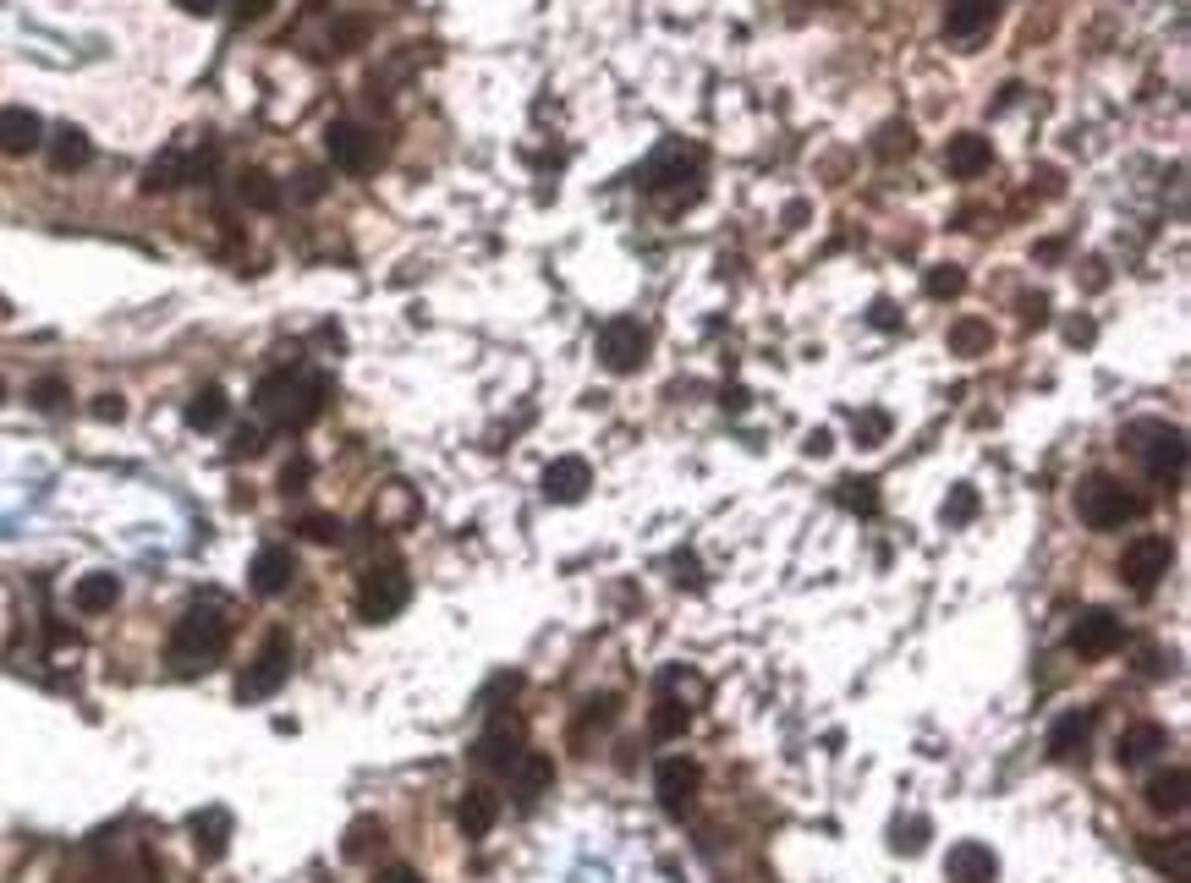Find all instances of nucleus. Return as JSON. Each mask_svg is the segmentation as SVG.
<instances>
[{"label":"nucleus","instance_id":"nucleus-1","mask_svg":"<svg viewBox=\"0 0 1191 883\" xmlns=\"http://www.w3.org/2000/svg\"><path fill=\"white\" fill-rule=\"evenodd\" d=\"M253 406L264 411V417H275L280 428H308L324 406H329V379L324 373H297V368H280V373H269L258 390H253Z\"/></svg>","mask_w":1191,"mask_h":883},{"label":"nucleus","instance_id":"nucleus-2","mask_svg":"<svg viewBox=\"0 0 1191 883\" xmlns=\"http://www.w3.org/2000/svg\"><path fill=\"white\" fill-rule=\"evenodd\" d=\"M226 642H231V620H226V609H215V604H193V609L171 626L165 659H171L176 670H209V664L226 653Z\"/></svg>","mask_w":1191,"mask_h":883},{"label":"nucleus","instance_id":"nucleus-3","mask_svg":"<svg viewBox=\"0 0 1191 883\" xmlns=\"http://www.w3.org/2000/svg\"><path fill=\"white\" fill-rule=\"evenodd\" d=\"M1076 516H1082L1092 533H1120L1125 522L1142 516V495L1125 489V484L1109 478V473H1092V478L1076 489Z\"/></svg>","mask_w":1191,"mask_h":883},{"label":"nucleus","instance_id":"nucleus-4","mask_svg":"<svg viewBox=\"0 0 1191 883\" xmlns=\"http://www.w3.org/2000/svg\"><path fill=\"white\" fill-rule=\"evenodd\" d=\"M1125 439H1131V451L1142 456L1153 484H1180L1186 478V433L1180 428H1169L1158 417H1142V422L1125 428Z\"/></svg>","mask_w":1191,"mask_h":883},{"label":"nucleus","instance_id":"nucleus-5","mask_svg":"<svg viewBox=\"0 0 1191 883\" xmlns=\"http://www.w3.org/2000/svg\"><path fill=\"white\" fill-rule=\"evenodd\" d=\"M407 599H413L407 566H402V560H379V566H368L362 582H357V620L384 626V620H395V615L407 609Z\"/></svg>","mask_w":1191,"mask_h":883},{"label":"nucleus","instance_id":"nucleus-6","mask_svg":"<svg viewBox=\"0 0 1191 883\" xmlns=\"http://www.w3.org/2000/svg\"><path fill=\"white\" fill-rule=\"evenodd\" d=\"M286 675H291V637H286V631H269L264 648L253 653V664L236 675V702H264V697H275V692L286 686Z\"/></svg>","mask_w":1191,"mask_h":883},{"label":"nucleus","instance_id":"nucleus-7","mask_svg":"<svg viewBox=\"0 0 1191 883\" xmlns=\"http://www.w3.org/2000/svg\"><path fill=\"white\" fill-rule=\"evenodd\" d=\"M1169 566H1175V549H1169V538H1131L1125 544V555H1120V577H1125V588L1131 593H1153L1164 577H1169Z\"/></svg>","mask_w":1191,"mask_h":883},{"label":"nucleus","instance_id":"nucleus-8","mask_svg":"<svg viewBox=\"0 0 1191 883\" xmlns=\"http://www.w3.org/2000/svg\"><path fill=\"white\" fill-rule=\"evenodd\" d=\"M648 329L637 324V318H610L604 329H599V362L610 368V373H637L643 362H648Z\"/></svg>","mask_w":1191,"mask_h":883},{"label":"nucleus","instance_id":"nucleus-9","mask_svg":"<svg viewBox=\"0 0 1191 883\" xmlns=\"http://www.w3.org/2000/svg\"><path fill=\"white\" fill-rule=\"evenodd\" d=\"M324 143H329V160H335L340 171H351V176H368V171L384 160V143H379L368 127H357V121H335Z\"/></svg>","mask_w":1191,"mask_h":883},{"label":"nucleus","instance_id":"nucleus-10","mask_svg":"<svg viewBox=\"0 0 1191 883\" xmlns=\"http://www.w3.org/2000/svg\"><path fill=\"white\" fill-rule=\"evenodd\" d=\"M697 790H703V768H697L692 757H664V763H659L654 795H659V806H664L670 817H686L692 801H697Z\"/></svg>","mask_w":1191,"mask_h":883},{"label":"nucleus","instance_id":"nucleus-11","mask_svg":"<svg viewBox=\"0 0 1191 883\" xmlns=\"http://www.w3.org/2000/svg\"><path fill=\"white\" fill-rule=\"evenodd\" d=\"M539 489H544L550 506H577V500L593 489V467H588L582 456H555V462L544 467Z\"/></svg>","mask_w":1191,"mask_h":883},{"label":"nucleus","instance_id":"nucleus-12","mask_svg":"<svg viewBox=\"0 0 1191 883\" xmlns=\"http://www.w3.org/2000/svg\"><path fill=\"white\" fill-rule=\"evenodd\" d=\"M1125 642V626H1120V615H1109V609H1087V615H1076V626H1071V648L1082 653V659H1103V653H1114Z\"/></svg>","mask_w":1191,"mask_h":883},{"label":"nucleus","instance_id":"nucleus-13","mask_svg":"<svg viewBox=\"0 0 1191 883\" xmlns=\"http://www.w3.org/2000/svg\"><path fill=\"white\" fill-rule=\"evenodd\" d=\"M291 577H297V555H291L286 544H264V549L253 555V566H247V588H253L258 599H275V593H286V588H291Z\"/></svg>","mask_w":1191,"mask_h":883},{"label":"nucleus","instance_id":"nucleus-14","mask_svg":"<svg viewBox=\"0 0 1191 883\" xmlns=\"http://www.w3.org/2000/svg\"><path fill=\"white\" fill-rule=\"evenodd\" d=\"M697 165H703V154H697V149L664 143V149H659V154L643 165V187H648V193H659V187H675V182L697 176Z\"/></svg>","mask_w":1191,"mask_h":883},{"label":"nucleus","instance_id":"nucleus-15","mask_svg":"<svg viewBox=\"0 0 1191 883\" xmlns=\"http://www.w3.org/2000/svg\"><path fill=\"white\" fill-rule=\"evenodd\" d=\"M945 165H950V176H956V182H978V176H988V165H994V149H988V138H983V132H956V138H950V149H945Z\"/></svg>","mask_w":1191,"mask_h":883},{"label":"nucleus","instance_id":"nucleus-16","mask_svg":"<svg viewBox=\"0 0 1191 883\" xmlns=\"http://www.w3.org/2000/svg\"><path fill=\"white\" fill-rule=\"evenodd\" d=\"M950 883H994L999 878V856L988 850V845H978V839H961V845H950Z\"/></svg>","mask_w":1191,"mask_h":883},{"label":"nucleus","instance_id":"nucleus-17","mask_svg":"<svg viewBox=\"0 0 1191 883\" xmlns=\"http://www.w3.org/2000/svg\"><path fill=\"white\" fill-rule=\"evenodd\" d=\"M45 143V121L23 105H7L0 111V154H34Z\"/></svg>","mask_w":1191,"mask_h":883},{"label":"nucleus","instance_id":"nucleus-18","mask_svg":"<svg viewBox=\"0 0 1191 883\" xmlns=\"http://www.w3.org/2000/svg\"><path fill=\"white\" fill-rule=\"evenodd\" d=\"M1147 867H1158L1169 883H1191V834H1169V839H1142Z\"/></svg>","mask_w":1191,"mask_h":883},{"label":"nucleus","instance_id":"nucleus-19","mask_svg":"<svg viewBox=\"0 0 1191 883\" xmlns=\"http://www.w3.org/2000/svg\"><path fill=\"white\" fill-rule=\"evenodd\" d=\"M1092 724H1098V713H1092V708L1060 713V719L1049 724V752H1054V757H1082V752H1087V741H1092Z\"/></svg>","mask_w":1191,"mask_h":883},{"label":"nucleus","instance_id":"nucleus-20","mask_svg":"<svg viewBox=\"0 0 1191 883\" xmlns=\"http://www.w3.org/2000/svg\"><path fill=\"white\" fill-rule=\"evenodd\" d=\"M522 752H528V746H522V724H495V730L478 741L473 763H478V768H500V774H511Z\"/></svg>","mask_w":1191,"mask_h":883},{"label":"nucleus","instance_id":"nucleus-21","mask_svg":"<svg viewBox=\"0 0 1191 883\" xmlns=\"http://www.w3.org/2000/svg\"><path fill=\"white\" fill-rule=\"evenodd\" d=\"M1164 746H1169V730L1153 724V719H1142V724H1131V730L1120 735L1114 757H1120V768H1142V763H1153Z\"/></svg>","mask_w":1191,"mask_h":883},{"label":"nucleus","instance_id":"nucleus-22","mask_svg":"<svg viewBox=\"0 0 1191 883\" xmlns=\"http://www.w3.org/2000/svg\"><path fill=\"white\" fill-rule=\"evenodd\" d=\"M193 850L204 856V861H220L226 856V845H231V812L226 806H204V812H193Z\"/></svg>","mask_w":1191,"mask_h":883},{"label":"nucleus","instance_id":"nucleus-23","mask_svg":"<svg viewBox=\"0 0 1191 883\" xmlns=\"http://www.w3.org/2000/svg\"><path fill=\"white\" fill-rule=\"evenodd\" d=\"M198 171H209V160H187L182 149H165V154L143 171V193H171V187L193 182Z\"/></svg>","mask_w":1191,"mask_h":883},{"label":"nucleus","instance_id":"nucleus-24","mask_svg":"<svg viewBox=\"0 0 1191 883\" xmlns=\"http://www.w3.org/2000/svg\"><path fill=\"white\" fill-rule=\"evenodd\" d=\"M72 604H78V615H111V609L122 604V577H111V571H89V577H78Z\"/></svg>","mask_w":1191,"mask_h":883},{"label":"nucleus","instance_id":"nucleus-25","mask_svg":"<svg viewBox=\"0 0 1191 883\" xmlns=\"http://www.w3.org/2000/svg\"><path fill=\"white\" fill-rule=\"evenodd\" d=\"M999 18V0H950L945 7V34L950 39H978Z\"/></svg>","mask_w":1191,"mask_h":883},{"label":"nucleus","instance_id":"nucleus-26","mask_svg":"<svg viewBox=\"0 0 1191 883\" xmlns=\"http://www.w3.org/2000/svg\"><path fill=\"white\" fill-rule=\"evenodd\" d=\"M1186 790H1191V774L1186 768H1164V774H1153L1147 779V806L1158 812V817H1180L1186 812Z\"/></svg>","mask_w":1191,"mask_h":883},{"label":"nucleus","instance_id":"nucleus-27","mask_svg":"<svg viewBox=\"0 0 1191 883\" xmlns=\"http://www.w3.org/2000/svg\"><path fill=\"white\" fill-rule=\"evenodd\" d=\"M89 160H94V143H89L83 127H56V132H50V171L72 176V171H83Z\"/></svg>","mask_w":1191,"mask_h":883},{"label":"nucleus","instance_id":"nucleus-28","mask_svg":"<svg viewBox=\"0 0 1191 883\" xmlns=\"http://www.w3.org/2000/svg\"><path fill=\"white\" fill-rule=\"evenodd\" d=\"M495 817H500V795L495 790H484V785H473V790H462V801H456V823H462V834H489L495 828Z\"/></svg>","mask_w":1191,"mask_h":883},{"label":"nucleus","instance_id":"nucleus-29","mask_svg":"<svg viewBox=\"0 0 1191 883\" xmlns=\"http://www.w3.org/2000/svg\"><path fill=\"white\" fill-rule=\"evenodd\" d=\"M226 417H231V400H226V390H220V384H204V390L187 400V428H198V433H215V428H226Z\"/></svg>","mask_w":1191,"mask_h":883},{"label":"nucleus","instance_id":"nucleus-30","mask_svg":"<svg viewBox=\"0 0 1191 883\" xmlns=\"http://www.w3.org/2000/svg\"><path fill=\"white\" fill-rule=\"evenodd\" d=\"M615 719H621V697H610V692H604V697H588V702H582V713L571 719V746H582L588 735L610 730Z\"/></svg>","mask_w":1191,"mask_h":883},{"label":"nucleus","instance_id":"nucleus-31","mask_svg":"<svg viewBox=\"0 0 1191 883\" xmlns=\"http://www.w3.org/2000/svg\"><path fill=\"white\" fill-rule=\"evenodd\" d=\"M511 779H517V795H522V801H539V795L555 785V763H550L544 752H522L517 768H511Z\"/></svg>","mask_w":1191,"mask_h":883},{"label":"nucleus","instance_id":"nucleus-32","mask_svg":"<svg viewBox=\"0 0 1191 883\" xmlns=\"http://www.w3.org/2000/svg\"><path fill=\"white\" fill-rule=\"evenodd\" d=\"M236 198H242L247 209L269 214V209H280V182H275L269 171H242V176H236Z\"/></svg>","mask_w":1191,"mask_h":883},{"label":"nucleus","instance_id":"nucleus-33","mask_svg":"<svg viewBox=\"0 0 1191 883\" xmlns=\"http://www.w3.org/2000/svg\"><path fill=\"white\" fill-rule=\"evenodd\" d=\"M692 724V708L681 702V697H670V692H659V702H654V719H648V730H654V741H675L681 730Z\"/></svg>","mask_w":1191,"mask_h":883},{"label":"nucleus","instance_id":"nucleus-34","mask_svg":"<svg viewBox=\"0 0 1191 883\" xmlns=\"http://www.w3.org/2000/svg\"><path fill=\"white\" fill-rule=\"evenodd\" d=\"M988 346H994L988 318H956V324H950V351H956V357H983Z\"/></svg>","mask_w":1191,"mask_h":883},{"label":"nucleus","instance_id":"nucleus-35","mask_svg":"<svg viewBox=\"0 0 1191 883\" xmlns=\"http://www.w3.org/2000/svg\"><path fill=\"white\" fill-rule=\"evenodd\" d=\"M917 149V132H912V121H884L879 127V138H874V154L879 160H906Z\"/></svg>","mask_w":1191,"mask_h":883},{"label":"nucleus","instance_id":"nucleus-36","mask_svg":"<svg viewBox=\"0 0 1191 883\" xmlns=\"http://www.w3.org/2000/svg\"><path fill=\"white\" fill-rule=\"evenodd\" d=\"M923 291H928L934 302H950V297L967 291V269H961V264H934V269L923 275Z\"/></svg>","mask_w":1191,"mask_h":883},{"label":"nucleus","instance_id":"nucleus-37","mask_svg":"<svg viewBox=\"0 0 1191 883\" xmlns=\"http://www.w3.org/2000/svg\"><path fill=\"white\" fill-rule=\"evenodd\" d=\"M852 433H857V445H863V451H879L884 439H890V411H879V406L857 411V417H852Z\"/></svg>","mask_w":1191,"mask_h":883},{"label":"nucleus","instance_id":"nucleus-38","mask_svg":"<svg viewBox=\"0 0 1191 883\" xmlns=\"http://www.w3.org/2000/svg\"><path fill=\"white\" fill-rule=\"evenodd\" d=\"M368 34H373L368 18H340V23L329 28V50H335V56H351V50L368 45Z\"/></svg>","mask_w":1191,"mask_h":883},{"label":"nucleus","instance_id":"nucleus-39","mask_svg":"<svg viewBox=\"0 0 1191 883\" xmlns=\"http://www.w3.org/2000/svg\"><path fill=\"white\" fill-rule=\"evenodd\" d=\"M841 506H852L857 516H879V484L874 478H841Z\"/></svg>","mask_w":1191,"mask_h":883},{"label":"nucleus","instance_id":"nucleus-40","mask_svg":"<svg viewBox=\"0 0 1191 883\" xmlns=\"http://www.w3.org/2000/svg\"><path fill=\"white\" fill-rule=\"evenodd\" d=\"M379 839H384V828H379L373 817H357V823L346 828V845H340V850H346V861H362Z\"/></svg>","mask_w":1191,"mask_h":883},{"label":"nucleus","instance_id":"nucleus-41","mask_svg":"<svg viewBox=\"0 0 1191 883\" xmlns=\"http://www.w3.org/2000/svg\"><path fill=\"white\" fill-rule=\"evenodd\" d=\"M978 516V489L972 484H956L950 500H945V527H967Z\"/></svg>","mask_w":1191,"mask_h":883},{"label":"nucleus","instance_id":"nucleus-42","mask_svg":"<svg viewBox=\"0 0 1191 883\" xmlns=\"http://www.w3.org/2000/svg\"><path fill=\"white\" fill-rule=\"evenodd\" d=\"M297 538H308V544H340V522L324 516V511H313V516L297 522Z\"/></svg>","mask_w":1191,"mask_h":883},{"label":"nucleus","instance_id":"nucleus-43","mask_svg":"<svg viewBox=\"0 0 1191 883\" xmlns=\"http://www.w3.org/2000/svg\"><path fill=\"white\" fill-rule=\"evenodd\" d=\"M28 400H34L39 411H61V406L72 400V390H67V379H39V384L28 390Z\"/></svg>","mask_w":1191,"mask_h":883},{"label":"nucleus","instance_id":"nucleus-44","mask_svg":"<svg viewBox=\"0 0 1191 883\" xmlns=\"http://www.w3.org/2000/svg\"><path fill=\"white\" fill-rule=\"evenodd\" d=\"M313 484V462L308 456H291L286 467H280V495H302Z\"/></svg>","mask_w":1191,"mask_h":883},{"label":"nucleus","instance_id":"nucleus-45","mask_svg":"<svg viewBox=\"0 0 1191 883\" xmlns=\"http://www.w3.org/2000/svg\"><path fill=\"white\" fill-rule=\"evenodd\" d=\"M895 850H906V856H917L923 845H928V817H912V823H895V839H890Z\"/></svg>","mask_w":1191,"mask_h":883},{"label":"nucleus","instance_id":"nucleus-46","mask_svg":"<svg viewBox=\"0 0 1191 883\" xmlns=\"http://www.w3.org/2000/svg\"><path fill=\"white\" fill-rule=\"evenodd\" d=\"M269 7H275V0H231V18L236 23H258V18H269Z\"/></svg>","mask_w":1191,"mask_h":883},{"label":"nucleus","instance_id":"nucleus-47","mask_svg":"<svg viewBox=\"0 0 1191 883\" xmlns=\"http://www.w3.org/2000/svg\"><path fill=\"white\" fill-rule=\"evenodd\" d=\"M324 187H329V176H324V171H302V176H297V198H308V204H313V198H324Z\"/></svg>","mask_w":1191,"mask_h":883},{"label":"nucleus","instance_id":"nucleus-48","mask_svg":"<svg viewBox=\"0 0 1191 883\" xmlns=\"http://www.w3.org/2000/svg\"><path fill=\"white\" fill-rule=\"evenodd\" d=\"M1021 324H1027V329H1043V324H1049V297H1027V302H1021Z\"/></svg>","mask_w":1191,"mask_h":883},{"label":"nucleus","instance_id":"nucleus-49","mask_svg":"<svg viewBox=\"0 0 1191 883\" xmlns=\"http://www.w3.org/2000/svg\"><path fill=\"white\" fill-rule=\"evenodd\" d=\"M94 417H100V422H122V417H127V400H122V395H94Z\"/></svg>","mask_w":1191,"mask_h":883},{"label":"nucleus","instance_id":"nucleus-50","mask_svg":"<svg viewBox=\"0 0 1191 883\" xmlns=\"http://www.w3.org/2000/svg\"><path fill=\"white\" fill-rule=\"evenodd\" d=\"M802 451H808V456H830V451H835V433H830V428H813V433L802 439Z\"/></svg>","mask_w":1191,"mask_h":883},{"label":"nucleus","instance_id":"nucleus-51","mask_svg":"<svg viewBox=\"0 0 1191 883\" xmlns=\"http://www.w3.org/2000/svg\"><path fill=\"white\" fill-rule=\"evenodd\" d=\"M258 451H264V433H258V428H242L236 445H231V456H258Z\"/></svg>","mask_w":1191,"mask_h":883},{"label":"nucleus","instance_id":"nucleus-52","mask_svg":"<svg viewBox=\"0 0 1191 883\" xmlns=\"http://www.w3.org/2000/svg\"><path fill=\"white\" fill-rule=\"evenodd\" d=\"M874 324H879V329H901V313H895V302H884V297H879V302H874Z\"/></svg>","mask_w":1191,"mask_h":883},{"label":"nucleus","instance_id":"nucleus-53","mask_svg":"<svg viewBox=\"0 0 1191 883\" xmlns=\"http://www.w3.org/2000/svg\"><path fill=\"white\" fill-rule=\"evenodd\" d=\"M1065 340H1071V346H1087V340H1092V324H1087V318H1071V324H1065Z\"/></svg>","mask_w":1191,"mask_h":883},{"label":"nucleus","instance_id":"nucleus-54","mask_svg":"<svg viewBox=\"0 0 1191 883\" xmlns=\"http://www.w3.org/2000/svg\"><path fill=\"white\" fill-rule=\"evenodd\" d=\"M182 12H193V18H209V12H220V0H176Z\"/></svg>","mask_w":1191,"mask_h":883},{"label":"nucleus","instance_id":"nucleus-55","mask_svg":"<svg viewBox=\"0 0 1191 883\" xmlns=\"http://www.w3.org/2000/svg\"><path fill=\"white\" fill-rule=\"evenodd\" d=\"M675 582H686V588H697L703 577H697V566H692V560H675Z\"/></svg>","mask_w":1191,"mask_h":883},{"label":"nucleus","instance_id":"nucleus-56","mask_svg":"<svg viewBox=\"0 0 1191 883\" xmlns=\"http://www.w3.org/2000/svg\"><path fill=\"white\" fill-rule=\"evenodd\" d=\"M384 883H424V878H418L413 867H390V872H384Z\"/></svg>","mask_w":1191,"mask_h":883},{"label":"nucleus","instance_id":"nucleus-57","mask_svg":"<svg viewBox=\"0 0 1191 883\" xmlns=\"http://www.w3.org/2000/svg\"><path fill=\"white\" fill-rule=\"evenodd\" d=\"M0 400H7V384H0Z\"/></svg>","mask_w":1191,"mask_h":883}]
</instances>
